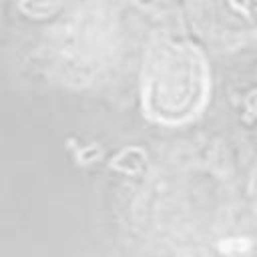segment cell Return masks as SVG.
Here are the masks:
<instances>
[{
	"instance_id": "obj_3",
	"label": "cell",
	"mask_w": 257,
	"mask_h": 257,
	"mask_svg": "<svg viewBox=\"0 0 257 257\" xmlns=\"http://www.w3.org/2000/svg\"><path fill=\"white\" fill-rule=\"evenodd\" d=\"M74 0H18V8L22 14L44 20L54 14H62L66 8H70Z\"/></svg>"
},
{
	"instance_id": "obj_1",
	"label": "cell",
	"mask_w": 257,
	"mask_h": 257,
	"mask_svg": "<svg viewBox=\"0 0 257 257\" xmlns=\"http://www.w3.org/2000/svg\"><path fill=\"white\" fill-rule=\"evenodd\" d=\"M120 12L108 0L66 8L44 32L42 58L58 80L86 86L102 80L120 58Z\"/></svg>"
},
{
	"instance_id": "obj_2",
	"label": "cell",
	"mask_w": 257,
	"mask_h": 257,
	"mask_svg": "<svg viewBox=\"0 0 257 257\" xmlns=\"http://www.w3.org/2000/svg\"><path fill=\"white\" fill-rule=\"evenodd\" d=\"M207 86V66L195 46L159 38L147 48L141 96L151 118L165 124L193 118L205 104Z\"/></svg>"
}]
</instances>
